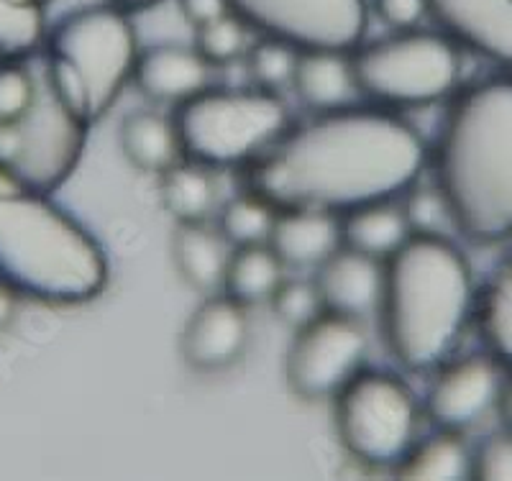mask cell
<instances>
[{
  "label": "cell",
  "mask_w": 512,
  "mask_h": 481,
  "mask_svg": "<svg viewBox=\"0 0 512 481\" xmlns=\"http://www.w3.org/2000/svg\"><path fill=\"white\" fill-rule=\"evenodd\" d=\"M423 167L425 146L408 123L374 108H338L249 162V192L277 210L344 215L410 190Z\"/></svg>",
  "instance_id": "6da1fadb"
},
{
  "label": "cell",
  "mask_w": 512,
  "mask_h": 481,
  "mask_svg": "<svg viewBox=\"0 0 512 481\" xmlns=\"http://www.w3.org/2000/svg\"><path fill=\"white\" fill-rule=\"evenodd\" d=\"M436 182L456 231L477 244L512 238V77L456 100L438 139Z\"/></svg>",
  "instance_id": "7a4b0ae2"
},
{
  "label": "cell",
  "mask_w": 512,
  "mask_h": 481,
  "mask_svg": "<svg viewBox=\"0 0 512 481\" xmlns=\"http://www.w3.org/2000/svg\"><path fill=\"white\" fill-rule=\"evenodd\" d=\"M472 305V269L448 238L413 233L387 259L379 315L384 343L405 369L441 366L459 343Z\"/></svg>",
  "instance_id": "3957f363"
},
{
  "label": "cell",
  "mask_w": 512,
  "mask_h": 481,
  "mask_svg": "<svg viewBox=\"0 0 512 481\" xmlns=\"http://www.w3.org/2000/svg\"><path fill=\"white\" fill-rule=\"evenodd\" d=\"M0 282L18 297L82 305L105 290L108 261L72 215L41 192L0 195Z\"/></svg>",
  "instance_id": "277c9868"
},
{
  "label": "cell",
  "mask_w": 512,
  "mask_h": 481,
  "mask_svg": "<svg viewBox=\"0 0 512 481\" xmlns=\"http://www.w3.org/2000/svg\"><path fill=\"white\" fill-rule=\"evenodd\" d=\"M139 36L118 6H90L64 16L47 41V85L80 121H100L134 77Z\"/></svg>",
  "instance_id": "5b68a950"
},
{
  "label": "cell",
  "mask_w": 512,
  "mask_h": 481,
  "mask_svg": "<svg viewBox=\"0 0 512 481\" xmlns=\"http://www.w3.org/2000/svg\"><path fill=\"white\" fill-rule=\"evenodd\" d=\"M182 151L205 167L254 162L285 134L287 108L267 90H208L180 103L172 118Z\"/></svg>",
  "instance_id": "8992f818"
},
{
  "label": "cell",
  "mask_w": 512,
  "mask_h": 481,
  "mask_svg": "<svg viewBox=\"0 0 512 481\" xmlns=\"http://www.w3.org/2000/svg\"><path fill=\"white\" fill-rule=\"evenodd\" d=\"M351 75L356 90L382 105H431L454 90L459 54L448 36L410 31L356 52Z\"/></svg>",
  "instance_id": "52a82bcc"
},
{
  "label": "cell",
  "mask_w": 512,
  "mask_h": 481,
  "mask_svg": "<svg viewBox=\"0 0 512 481\" xmlns=\"http://www.w3.org/2000/svg\"><path fill=\"white\" fill-rule=\"evenodd\" d=\"M415 428L413 392L392 374L359 371L336 395L338 438L359 464L395 469L413 448Z\"/></svg>",
  "instance_id": "ba28073f"
},
{
  "label": "cell",
  "mask_w": 512,
  "mask_h": 481,
  "mask_svg": "<svg viewBox=\"0 0 512 481\" xmlns=\"http://www.w3.org/2000/svg\"><path fill=\"white\" fill-rule=\"evenodd\" d=\"M88 128L44 82L31 111L18 123L0 126V162L16 172L26 190L49 195L80 164Z\"/></svg>",
  "instance_id": "9c48e42d"
},
{
  "label": "cell",
  "mask_w": 512,
  "mask_h": 481,
  "mask_svg": "<svg viewBox=\"0 0 512 481\" xmlns=\"http://www.w3.org/2000/svg\"><path fill=\"white\" fill-rule=\"evenodd\" d=\"M233 16L297 52H349L367 29L364 0H228Z\"/></svg>",
  "instance_id": "30bf717a"
},
{
  "label": "cell",
  "mask_w": 512,
  "mask_h": 481,
  "mask_svg": "<svg viewBox=\"0 0 512 481\" xmlns=\"http://www.w3.org/2000/svg\"><path fill=\"white\" fill-rule=\"evenodd\" d=\"M367 348V333L359 320L323 310L308 325L297 328L287 348V387L308 402L336 397L359 374Z\"/></svg>",
  "instance_id": "8fae6325"
},
{
  "label": "cell",
  "mask_w": 512,
  "mask_h": 481,
  "mask_svg": "<svg viewBox=\"0 0 512 481\" xmlns=\"http://www.w3.org/2000/svg\"><path fill=\"white\" fill-rule=\"evenodd\" d=\"M500 392L497 361L472 356L446 364L438 371L425 397V412L441 430L461 433L477 425L497 405Z\"/></svg>",
  "instance_id": "7c38bea8"
},
{
  "label": "cell",
  "mask_w": 512,
  "mask_h": 481,
  "mask_svg": "<svg viewBox=\"0 0 512 481\" xmlns=\"http://www.w3.org/2000/svg\"><path fill=\"white\" fill-rule=\"evenodd\" d=\"M246 305L228 295H213L192 310L180 336V354L195 371H223L249 346Z\"/></svg>",
  "instance_id": "4fadbf2b"
},
{
  "label": "cell",
  "mask_w": 512,
  "mask_h": 481,
  "mask_svg": "<svg viewBox=\"0 0 512 481\" xmlns=\"http://www.w3.org/2000/svg\"><path fill=\"white\" fill-rule=\"evenodd\" d=\"M428 13L456 44L512 67V0H428Z\"/></svg>",
  "instance_id": "5bb4252c"
},
{
  "label": "cell",
  "mask_w": 512,
  "mask_h": 481,
  "mask_svg": "<svg viewBox=\"0 0 512 481\" xmlns=\"http://www.w3.org/2000/svg\"><path fill=\"white\" fill-rule=\"evenodd\" d=\"M384 272L379 261L354 249H341L318 267V295L323 310L349 318H364L379 308Z\"/></svg>",
  "instance_id": "9a60e30c"
},
{
  "label": "cell",
  "mask_w": 512,
  "mask_h": 481,
  "mask_svg": "<svg viewBox=\"0 0 512 481\" xmlns=\"http://www.w3.org/2000/svg\"><path fill=\"white\" fill-rule=\"evenodd\" d=\"M208 67L198 49L159 44L139 54L131 80L154 103H185L208 87Z\"/></svg>",
  "instance_id": "2e32d148"
},
{
  "label": "cell",
  "mask_w": 512,
  "mask_h": 481,
  "mask_svg": "<svg viewBox=\"0 0 512 481\" xmlns=\"http://www.w3.org/2000/svg\"><path fill=\"white\" fill-rule=\"evenodd\" d=\"M267 244L285 267H320L344 246L341 218L326 210H277Z\"/></svg>",
  "instance_id": "e0dca14e"
},
{
  "label": "cell",
  "mask_w": 512,
  "mask_h": 481,
  "mask_svg": "<svg viewBox=\"0 0 512 481\" xmlns=\"http://www.w3.org/2000/svg\"><path fill=\"white\" fill-rule=\"evenodd\" d=\"M292 87L297 98L313 111L326 113L346 108L351 93L356 90L351 59L346 57V52H326V49L297 52Z\"/></svg>",
  "instance_id": "ac0fdd59"
},
{
  "label": "cell",
  "mask_w": 512,
  "mask_h": 481,
  "mask_svg": "<svg viewBox=\"0 0 512 481\" xmlns=\"http://www.w3.org/2000/svg\"><path fill=\"white\" fill-rule=\"evenodd\" d=\"M172 259L192 290L216 292L223 287L231 254L221 231H210L205 223H177L172 236Z\"/></svg>",
  "instance_id": "d6986e66"
},
{
  "label": "cell",
  "mask_w": 512,
  "mask_h": 481,
  "mask_svg": "<svg viewBox=\"0 0 512 481\" xmlns=\"http://www.w3.org/2000/svg\"><path fill=\"white\" fill-rule=\"evenodd\" d=\"M410 236L413 231L405 218V210L392 200L361 205L341 218V238L346 249L367 254L377 261L390 259Z\"/></svg>",
  "instance_id": "ffe728a7"
},
{
  "label": "cell",
  "mask_w": 512,
  "mask_h": 481,
  "mask_svg": "<svg viewBox=\"0 0 512 481\" xmlns=\"http://www.w3.org/2000/svg\"><path fill=\"white\" fill-rule=\"evenodd\" d=\"M121 151L131 167L146 174H162L185 154L175 121L152 111L131 113L121 123Z\"/></svg>",
  "instance_id": "44dd1931"
},
{
  "label": "cell",
  "mask_w": 512,
  "mask_h": 481,
  "mask_svg": "<svg viewBox=\"0 0 512 481\" xmlns=\"http://www.w3.org/2000/svg\"><path fill=\"white\" fill-rule=\"evenodd\" d=\"M285 279V264L269 244L241 246L231 254L223 277V292L241 305H259L272 300Z\"/></svg>",
  "instance_id": "7402d4cb"
},
{
  "label": "cell",
  "mask_w": 512,
  "mask_h": 481,
  "mask_svg": "<svg viewBox=\"0 0 512 481\" xmlns=\"http://www.w3.org/2000/svg\"><path fill=\"white\" fill-rule=\"evenodd\" d=\"M159 177V198L177 223L208 221L216 205V182L205 164L177 162Z\"/></svg>",
  "instance_id": "603a6c76"
},
{
  "label": "cell",
  "mask_w": 512,
  "mask_h": 481,
  "mask_svg": "<svg viewBox=\"0 0 512 481\" xmlns=\"http://www.w3.org/2000/svg\"><path fill=\"white\" fill-rule=\"evenodd\" d=\"M395 471L400 479H472V453L464 446L459 433L441 430L418 448H410Z\"/></svg>",
  "instance_id": "cb8c5ba5"
},
{
  "label": "cell",
  "mask_w": 512,
  "mask_h": 481,
  "mask_svg": "<svg viewBox=\"0 0 512 481\" xmlns=\"http://www.w3.org/2000/svg\"><path fill=\"white\" fill-rule=\"evenodd\" d=\"M479 328L489 354L512 369V256L502 261L484 287Z\"/></svg>",
  "instance_id": "d4e9b609"
},
{
  "label": "cell",
  "mask_w": 512,
  "mask_h": 481,
  "mask_svg": "<svg viewBox=\"0 0 512 481\" xmlns=\"http://www.w3.org/2000/svg\"><path fill=\"white\" fill-rule=\"evenodd\" d=\"M274 218H277V208H272L267 200L249 192V195L233 198L223 208L218 231H221V236L226 238L228 246H233V249L267 244Z\"/></svg>",
  "instance_id": "484cf974"
},
{
  "label": "cell",
  "mask_w": 512,
  "mask_h": 481,
  "mask_svg": "<svg viewBox=\"0 0 512 481\" xmlns=\"http://www.w3.org/2000/svg\"><path fill=\"white\" fill-rule=\"evenodd\" d=\"M44 24V0H0V57H24L39 47Z\"/></svg>",
  "instance_id": "4316f807"
},
{
  "label": "cell",
  "mask_w": 512,
  "mask_h": 481,
  "mask_svg": "<svg viewBox=\"0 0 512 481\" xmlns=\"http://www.w3.org/2000/svg\"><path fill=\"white\" fill-rule=\"evenodd\" d=\"M246 64H249V75L251 80H254V85L259 87V90L274 93V90H280L282 85L292 82L297 64V49L285 44V41L264 36V39L249 52Z\"/></svg>",
  "instance_id": "83f0119b"
},
{
  "label": "cell",
  "mask_w": 512,
  "mask_h": 481,
  "mask_svg": "<svg viewBox=\"0 0 512 481\" xmlns=\"http://www.w3.org/2000/svg\"><path fill=\"white\" fill-rule=\"evenodd\" d=\"M244 21L233 13L195 29V49L208 64H228L241 57L246 47Z\"/></svg>",
  "instance_id": "f1b7e54d"
},
{
  "label": "cell",
  "mask_w": 512,
  "mask_h": 481,
  "mask_svg": "<svg viewBox=\"0 0 512 481\" xmlns=\"http://www.w3.org/2000/svg\"><path fill=\"white\" fill-rule=\"evenodd\" d=\"M269 302H272L274 315L295 331L323 313L318 287L315 282H303V279H282Z\"/></svg>",
  "instance_id": "f546056e"
},
{
  "label": "cell",
  "mask_w": 512,
  "mask_h": 481,
  "mask_svg": "<svg viewBox=\"0 0 512 481\" xmlns=\"http://www.w3.org/2000/svg\"><path fill=\"white\" fill-rule=\"evenodd\" d=\"M39 87L31 72L18 64H0V126L18 123L31 111Z\"/></svg>",
  "instance_id": "4dcf8cb0"
},
{
  "label": "cell",
  "mask_w": 512,
  "mask_h": 481,
  "mask_svg": "<svg viewBox=\"0 0 512 481\" xmlns=\"http://www.w3.org/2000/svg\"><path fill=\"white\" fill-rule=\"evenodd\" d=\"M472 479L512 481V433L489 435L472 453Z\"/></svg>",
  "instance_id": "1f68e13d"
},
{
  "label": "cell",
  "mask_w": 512,
  "mask_h": 481,
  "mask_svg": "<svg viewBox=\"0 0 512 481\" xmlns=\"http://www.w3.org/2000/svg\"><path fill=\"white\" fill-rule=\"evenodd\" d=\"M402 210H405V218H408L413 233H436V236H441L443 221H451L448 205L438 187L415 190L408 203L402 205Z\"/></svg>",
  "instance_id": "d6a6232c"
},
{
  "label": "cell",
  "mask_w": 512,
  "mask_h": 481,
  "mask_svg": "<svg viewBox=\"0 0 512 481\" xmlns=\"http://www.w3.org/2000/svg\"><path fill=\"white\" fill-rule=\"evenodd\" d=\"M374 11L392 29H413L428 13V0H374Z\"/></svg>",
  "instance_id": "836d02e7"
},
{
  "label": "cell",
  "mask_w": 512,
  "mask_h": 481,
  "mask_svg": "<svg viewBox=\"0 0 512 481\" xmlns=\"http://www.w3.org/2000/svg\"><path fill=\"white\" fill-rule=\"evenodd\" d=\"M177 6H180L182 18H185L192 29H198V26H205L210 21H216V18L231 13L228 0H177Z\"/></svg>",
  "instance_id": "e575fe53"
},
{
  "label": "cell",
  "mask_w": 512,
  "mask_h": 481,
  "mask_svg": "<svg viewBox=\"0 0 512 481\" xmlns=\"http://www.w3.org/2000/svg\"><path fill=\"white\" fill-rule=\"evenodd\" d=\"M16 308H18V295L8 287V284L0 282V331L11 325L13 315H16Z\"/></svg>",
  "instance_id": "d590c367"
},
{
  "label": "cell",
  "mask_w": 512,
  "mask_h": 481,
  "mask_svg": "<svg viewBox=\"0 0 512 481\" xmlns=\"http://www.w3.org/2000/svg\"><path fill=\"white\" fill-rule=\"evenodd\" d=\"M26 190L24 182L18 180L16 172H13L8 164L0 162V195H13V192H21Z\"/></svg>",
  "instance_id": "8d00e7d4"
},
{
  "label": "cell",
  "mask_w": 512,
  "mask_h": 481,
  "mask_svg": "<svg viewBox=\"0 0 512 481\" xmlns=\"http://www.w3.org/2000/svg\"><path fill=\"white\" fill-rule=\"evenodd\" d=\"M497 405H500L502 423H505V428L512 433V382H507L505 387H502L500 400H497Z\"/></svg>",
  "instance_id": "74e56055"
},
{
  "label": "cell",
  "mask_w": 512,
  "mask_h": 481,
  "mask_svg": "<svg viewBox=\"0 0 512 481\" xmlns=\"http://www.w3.org/2000/svg\"><path fill=\"white\" fill-rule=\"evenodd\" d=\"M118 8H123V11H146V8H154L159 6V3H164V0H113Z\"/></svg>",
  "instance_id": "f35d334b"
},
{
  "label": "cell",
  "mask_w": 512,
  "mask_h": 481,
  "mask_svg": "<svg viewBox=\"0 0 512 481\" xmlns=\"http://www.w3.org/2000/svg\"><path fill=\"white\" fill-rule=\"evenodd\" d=\"M44 3H47V0H44Z\"/></svg>",
  "instance_id": "ab89813d"
}]
</instances>
